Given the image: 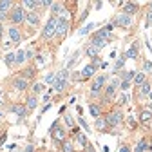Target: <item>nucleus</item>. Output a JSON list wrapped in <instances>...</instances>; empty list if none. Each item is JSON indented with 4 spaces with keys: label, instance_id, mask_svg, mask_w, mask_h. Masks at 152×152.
Segmentation results:
<instances>
[{
    "label": "nucleus",
    "instance_id": "obj_1",
    "mask_svg": "<svg viewBox=\"0 0 152 152\" xmlns=\"http://www.w3.org/2000/svg\"><path fill=\"white\" fill-rule=\"evenodd\" d=\"M9 18H11L13 24H22V22H26V11H24V7L22 6H15L11 9V13H9Z\"/></svg>",
    "mask_w": 152,
    "mask_h": 152
},
{
    "label": "nucleus",
    "instance_id": "obj_2",
    "mask_svg": "<svg viewBox=\"0 0 152 152\" xmlns=\"http://www.w3.org/2000/svg\"><path fill=\"white\" fill-rule=\"evenodd\" d=\"M56 22H58V16H51L49 20H47V24H45V27H44V31H42V36L45 38V40H49V38H53V36H54Z\"/></svg>",
    "mask_w": 152,
    "mask_h": 152
},
{
    "label": "nucleus",
    "instance_id": "obj_3",
    "mask_svg": "<svg viewBox=\"0 0 152 152\" xmlns=\"http://www.w3.org/2000/svg\"><path fill=\"white\" fill-rule=\"evenodd\" d=\"M51 134H53V140H54L56 143L65 141V130L58 125V120H56V121L53 123V127H51Z\"/></svg>",
    "mask_w": 152,
    "mask_h": 152
},
{
    "label": "nucleus",
    "instance_id": "obj_4",
    "mask_svg": "<svg viewBox=\"0 0 152 152\" xmlns=\"http://www.w3.org/2000/svg\"><path fill=\"white\" fill-rule=\"evenodd\" d=\"M105 82H107V76L105 74H100L98 78L92 82V85H91V96H100V91L105 85Z\"/></svg>",
    "mask_w": 152,
    "mask_h": 152
},
{
    "label": "nucleus",
    "instance_id": "obj_5",
    "mask_svg": "<svg viewBox=\"0 0 152 152\" xmlns=\"http://www.w3.org/2000/svg\"><path fill=\"white\" fill-rule=\"evenodd\" d=\"M105 120H107V125H110V127H118V125L123 123V112H121V110H112Z\"/></svg>",
    "mask_w": 152,
    "mask_h": 152
},
{
    "label": "nucleus",
    "instance_id": "obj_6",
    "mask_svg": "<svg viewBox=\"0 0 152 152\" xmlns=\"http://www.w3.org/2000/svg\"><path fill=\"white\" fill-rule=\"evenodd\" d=\"M67 31H69V20H67L65 16H58V22H56V31H54V36H64Z\"/></svg>",
    "mask_w": 152,
    "mask_h": 152
},
{
    "label": "nucleus",
    "instance_id": "obj_7",
    "mask_svg": "<svg viewBox=\"0 0 152 152\" xmlns=\"http://www.w3.org/2000/svg\"><path fill=\"white\" fill-rule=\"evenodd\" d=\"M120 83H121L120 78H114V80L110 82V85H107V89H105V100H107V102L114 98V94H116V89L120 87Z\"/></svg>",
    "mask_w": 152,
    "mask_h": 152
},
{
    "label": "nucleus",
    "instance_id": "obj_8",
    "mask_svg": "<svg viewBox=\"0 0 152 152\" xmlns=\"http://www.w3.org/2000/svg\"><path fill=\"white\" fill-rule=\"evenodd\" d=\"M130 24H132V16H129V15H118L116 16V20H114V26H120V27H130Z\"/></svg>",
    "mask_w": 152,
    "mask_h": 152
},
{
    "label": "nucleus",
    "instance_id": "obj_9",
    "mask_svg": "<svg viewBox=\"0 0 152 152\" xmlns=\"http://www.w3.org/2000/svg\"><path fill=\"white\" fill-rule=\"evenodd\" d=\"M13 85H15L16 91H26L29 87V80L24 78V76H16V78L13 80Z\"/></svg>",
    "mask_w": 152,
    "mask_h": 152
},
{
    "label": "nucleus",
    "instance_id": "obj_10",
    "mask_svg": "<svg viewBox=\"0 0 152 152\" xmlns=\"http://www.w3.org/2000/svg\"><path fill=\"white\" fill-rule=\"evenodd\" d=\"M138 49H140V42H134L123 56H125V58H130V60H136L138 58Z\"/></svg>",
    "mask_w": 152,
    "mask_h": 152
},
{
    "label": "nucleus",
    "instance_id": "obj_11",
    "mask_svg": "<svg viewBox=\"0 0 152 152\" xmlns=\"http://www.w3.org/2000/svg\"><path fill=\"white\" fill-rule=\"evenodd\" d=\"M138 11V4L136 2H123V15H134Z\"/></svg>",
    "mask_w": 152,
    "mask_h": 152
},
{
    "label": "nucleus",
    "instance_id": "obj_12",
    "mask_svg": "<svg viewBox=\"0 0 152 152\" xmlns=\"http://www.w3.org/2000/svg\"><path fill=\"white\" fill-rule=\"evenodd\" d=\"M96 65H94V64H87L83 69H82V78H91V76L94 74V72H96Z\"/></svg>",
    "mask_w": 152,
    "mask_h": 152
},
{
    "label": "nucleus",
    "instance_id": "obj_13",
    "mask_svg": "<svg viewBox=\"0 0 152 152\" xmlns=\"http://www.w3.org/2000/svg\"><path fill=\"white\" fill-rule=\"evenodd\" d=\"M9 40L13 44H18L22 40V34H20V31H18L16 27H9Z\"/></svg>",
    "mask_w": 152,
    "mask_h": 152
},
{
    "label": "nucleus",
    "instance_id": "obj_14",
    "mask_svg": "<svg viewBox=\"0 0 152 152\" xmlns=\"http://www.w3.org/2000/svg\"><path fill=\"white\" fill-rule=\"evenodd\" d=\"M11 112H15L18 118H26L27 109H26V105H13V107H11Z\"/></svg>",
    "mask_w": 152,
    "mask_h": 152
},
{
    "label": "nucleus",
    "instance_id": "obj_15",
    "mask_svg": "<svg viewBox=\"0 0 152 152\" xmlns=\"http://www.w3.org/2000/svg\"><path fill=\"white\" fill-rule=\"evenodd\" d=\"M36 105H38L36 94H31V96H27V100H26V109H27V110H33V109H36Z\"/></svg>",
    "mask_w": 152,
    "mask_h": 152
},
{
    "label": "nucleus",
    "instance_id": "obj_16",
    "mask_svg": "<svg viewBox=\"0 0 152 152\" xmlns=\"http://www.w3.org/2000/svg\"><path fill=\"white\" fill-rule=\"evenodd\" d=\"M26 22L31 24V26H38V22H40V16H38L36 13H26Z\"/></svg>",
    "mask_w": 152,
    "mask_h": 152
},
{
    "label": "nucleus",
    "instance_id": "obj_17",
    "mask_svg": "<svg viewBox=\"0 0 152 152\" xmlns=\"http://www.w3.org/2000/svg\"><path fill=\"white\" fill-rule=\"evenodd\" d=\"M140 121H141V123H148V121H152V110H148V109L141 110V114H140Z\"/></svg>",
    "mask_w": 152,
    "mask_h": 152
},
{
    "label": "nucleus",
    "instance_id": "obj_18",
    "mask_svg": "<svg viewBox=\"0 0 152 152\" xmlns=\"http://www.w3.org/2000/svg\"><path fill=\"white\" fill-rule=\"evenodd\" d=\"M109 42L107 40H102V38H96V36H92V40H91V45H94L96 49H103Z\"/></svg>",
    "mask_w": 152,
    "mask_h": 152
},
{
    "label": "nucleus",
    "instance_id": "obj_19",
    "mask_svg": "<svg viewBox=\"0 0 152 152\" xmlns=\"http://www.w3.org/2000/svg\"><path fill=\"white\" fill-rule=\"evenodd\" d=\"M15 54H16V58H15V65H22V64L26 62V51H24V49H20V51H16Z\"/></svg>",
    "mask_w": 152,
    "mask_h": 152
},
{
    "label": "nucleus",
    "instance_id": "obj_20",
    "mask_svg": "<svg viewBox=\"0 0 152 152\" xmlns=\"http://www.w3.org/2000/svg\"><path fill=\"white\" fill-rule=\"evenodd\" d=\"M85 54L89 56V58H98V54H100V49H96V47H94V45H89L87 49H85Z\"/></svg>",
    "mask_w": 152,
    "mask_h": 152
},
{
    "label": "nucleus",
    "instance_id": "obj_21",
    "mask_svg": "<svg viewBox=\"0 0 152 152\" xmlns=\"http://www.w3.org/2000/svg\"><path fill=\"white\" fill-rule=\"evenodd\" d=\"M94 36H96V38H102V40H107L109 42V38H110V31L107 29V27H102L96 34H94Z\"/></svg>",
    "mask_w": 152,
    "mask_h": 152
},
{
    "label": "nucleus",
    "instance_id": "obj_22",
    "mask_svg": "<svg viewBox=\"0 0 152 152\" xmlns=\"http://www.w3.org/2000/svg\"><path fill=\"white\" fill-rule=\"evenodd\" d=\"M65 87H67V80H56V82H54V85H53V91L62 92Z\"/></svg>",
    "mask_w": 152,
    "mask_h": 152
},
{
    "label": "nucleus",
    "instance_id": "obj_23",
    "mask_svg": "<svg viewBox=\"0 0 152 152\" xmlns=\"http://www.w3.org/2000/svg\"><path fill=\"white\" fill-rule=\"evenodd\" d=\"M15 6H13V2L11 0H0V11L2 13H7L9 9H13Z\"/></svg>",
    "mask_w": 152,
    "mask_h": 152
},
{
    "label": "nucleus",
    "instance_id": "obj_24",
    "mask_svg": "<svg viewBox=\"0 0 152 152\" xmlns=\"http://www.w3.org/2000/svg\"><path fill=\"white\" fill-rule=\"evenodd\" d=\"M15 58H16V54H15V51H9V53L6 54V58H4L6 65H7V67H13V65H15Z\"/></svg>",
    "mask_w": 152,
    "mask_h": 152
},
{
    "label": "nucleus",
    "instance_id": "obj_25",
    "mask_svg": "<svg viewBox=\"0 0 152 152\" xmlns=\"http://www.w3.org/2000/svg\"><path fill=\"white\" fill-rule=\"evenodd\" d=\"M51 11H53V15H62L65 9H64V4H60V2H53Z\"/></svg>",
    "mask_w": 152,
    "mask_h": 152
},
{
    "label": "nucleus",
    "instance_id": "obj_26",
    "mask_svg": "<svg viewBox=\"0 0 152 152\" xmlns=\"http://www.w3.org/2000/svg\"><path fill=\"white\" fill-rule=\"evenodd\" d=\"M147 82V76H145V72H136L134 74V83L140 87V85H143Z\"/></svg>",
    "mask_w": 152,
    "mask_h": 152
},
{
    "label": "nucleus",
    "instance_id": "obj_27",
    "mask_svg": "<svg viewBox=\"0 0 152 152\" xmlns=\"http://www.w3.org/2000/svg\"><path fill=\"white\" fill-rule=\"evenodd\" d=\"M150 91H152V85L148 82H145L143 85H140V94H141V96H148Z\"/></svg>",
    "mask_w": 152,
    "mask_h": 152
},
{
    "label": "nucleus",
    "instance_id": "obj_28",
    "mask_svg": "<svg viewBox=\"0 0 152 152\" xmlns=\"http://www.w3.org/2000/svg\"><path fill=\"white\" fill-rule=\"evenodd\" d=\"M89 112H91V116H92V118H100L102 109H100L98 105H91V107H89Z\"/></svg>",
    "mask_w": 152,
    "mask_h": 152
},
{
    "label": "nucleus",
    "instance_id": "obj_29",
    "mask_svg": "<svg viewBox=\"0 0 152 152\" xmlns=\"http://www.w3.org/2000/svg\"><path fill=\"white\" fill-rule=\"evenodd\" d=\"M40 6V2H34V0H24L22 2V7H27V9H34Z\"/></svg>",
    "mask_w": 152,
    "mask_h": 152
},
{
    "label": "nucleus",
    "instance_id": "obj_30",
    "mask_svg": "<svg viewBox=\"0 0 152 152\" xmlns=\"http://www.w3.org/2000/svg\"><path fill=\"white\" fill-rule=\"evenodd\" d=\"M125 56H120V58L116 60V64H114V71H121L123 69V65H125Z\"/></svg>",
    "mask_w": 152,
    "mask_h": 152
},
{
    "label": "nucleus",
    "instance_id": "obj_31",
    "mask_svg": "<svg viewBox=\"0 0 152 152\" xmlns=\"http://www.w3.org/2000/svg\"><path fill=\"white\" fill-rule=\"evenodd\" d=\"M147 148H148V147H147V141H145V140H141V141L134 147V150H132V152H145Z\"/></svg>",
    "mask_w": 152,
    "mask_h": 152
},
{
    "label": "nucleus",
    "instance_id": "obj_32",
    "mask_svg": "<svg viewBox=\"0 0 152 152\" xmlns=\"http://www.w3.org/2000/svg\"><path fill=\"white\" fill-rule=\"evenodd\" d=\"M109 125H107V120H103V118H96V129L98 130H105Z\"/></svg>",
    "mask_w": 152,
    "mask_h": 152
},
{
    "label": "nucleus",
    "instance_id": "obj_33",
    "mask_svg": "<svg viewBox=\"0 0 152 152\" xmlns=\"http://www.w3.org/2000/svg\"><path fill=\"white\" fill-rule=\"evenodd\" d=\"M56 80H69V71L67 69H62L56 72Z\"/></svg>",
    "mask_w": 152,
    "mask_h": 152
},
{
    "label": "nucleus",
    "instance_id": "obj_34",
    "mask_svg": "<svg viewBox=\"0 0 152 152\" xmlns=\"http://www.w3.org/2000/svg\"><path fill=\"white\" fill-rule=\"evenodd\" d=\"M62 152H74V148H72V143L71 141H62Z\"/></svg>",
    "mask_w": 152,
    "mask_h": 152
},
{
    "label": "nucleus",
    "instance_id": "obj_35",
    "mask_svg": "<svg viewBox=\"0 0 152 152\" xmlns=\"http://www.w3.org/2000/svg\"><path fill=\"white\" fill-rule=\"evenodd\" d=\"M76 141H78V143H80L83 148L89 145V141H87V136H85V134H78V136H76Z\"/></svg>",
    "mask_w": 152,
    "mask_h": 152
},
{
    "label": "nucleus",
    "instance_id": "obj_36",
    "mask_svg": "<svg viewBox=\"0 0 152 152\" xmlns=\"http://www.w3.org/2000/svg\"><path fill=\"white\" fill-rule=\"evenodd\" d=\"M92 27H94V24L91 22V24H87L85 27H82V29L78 31V34H80V36H83V34H87V33H91V31H92Z\"/></svg>",
    "mask_w": 152,
    "mask_h": 152
},
{
    "label": "nucleus",
    "instance_id": "obj_37",
    "mask_svg": "<svg viewBox=\"0 0 152 152\" xmlns=\"http://www.w3.org/2000/svg\"><path fill=\"white\" fill-rule=\"evenodd\" d=\"M54 82H56V72H49V74L45 76V83L54 85Z\"/></svg>",
    "mask_w": 152,
    "mask_h": 152
},
{
    "label": "nucleus",
    "instance_id": "obj_38",
    "mask_svg": "<svg viewBox=\"0 0 152 152\" xmlns=\"http://www.w3.org/2000/svg\"><path fill=\"white\" fill-rule=\"evenodd\" d=\"M22 76H24V78H27V80H31L33 76H34V69H26V71L22 72Z\"/></svg>",
    "mask_w": 152,
    "mask_h": 152
},
{
    "label": "nucleus",
    "instance_id": "obj_39",
    "mask_svg": "<svg viewBox=\"0 0 152 152\" xmlns=\"http://www.w3.org/2000/svg\"><path fill=\"white\" fill-rule=\"evenodd\" d=\"M78 54H80V53H74V54H72V58H71V60L67 62V65H65V69H67V71H69V69L72 67V64L76 62V58H78Z\"/></svg>",
    "mask_w": 152,
    "mask_h": 152
},
{
    "label": "nucleus",
    "instance_id": "obj_40",
    "mask_svg": "<svg viewBox=\"0 0 152 152\" xmlns=\"http://www.w3.org/2000/svg\"><path fill=\"white\" fill-rule=\"evenodd\" d=\"M42 91H44V83H34L33 85V92L34 94H40Z\"/></svg>",
    "mask_w": 152,
    "mask_h": 152
},
{
    "label": "nucleus",
    "instance_id": "obj_41",
    "mask_svg": "<svg viewBox=\"0 0 152 152\" xmlns=\"http://www.w3.org/2000/svg\"><path fill=\"white\" fill-rule=\"evenodd\" d=\"M130 85H132V82H130V80H121V83H120L121 91H127V89H130Z\"/></svg>",
    "mask_w": 152,
    "mask_h": 152
},
{
    "label": "nucleus",
    "instance_id": "obj_42",
    "mask_svg": "<svg viewBox=\"0 0 152 152\" xmlns=\"http://www.w3.org/2000/svg\"><path fill=\"white\" fill-rule=\"evenodd\" d=\"M78 123H80V127H83V129H85V132H91V127L85 123V120H83V118H78Z\"/></svg>",
    "mask_w": 152,
    "mask_h": 152
},
{
    "label": "nucleus",
    "instance_id": "obj_43",
    "mask_svg": "<svg viewBox=\"0 0 152 152\" xmlns=\"http://www.w3.org/2000/svg\"><path fill=\"white\" fill-rule=\"evenodd\" d=\"M64 120H65V123H67V127H72V125H74V121H72V118L69 116V114H64Z\"/></svg>",
    "mask_w": 152,
    "mask_h": 152
},
{
    "label": "nucleus",
    "instance_id": "obj_44",
    "mask_svg": "<svg viewBox=\"0 0 152 152\" xmlns=\"http://www.w3.org/2000/svg\"><path fill=\"white\" fill-rule=\"evenodd\" d=\"M40 6H42V7H51V6H53V0H42Z\"/></svg>",
    "mask_w": 152,
    "mask_h": 152
},
{
    "label": "nucleus",
    "instance_id": "obj_45",
    "mask_svg": "<svg viewBox=\"0 0 152 152\" xmlns=\"http://www.w3.org/2000/svg\"><path fill=\"white\" fill-rule=\"evenodd\" d=\"M150 26H152V13L147 11V27H150Z\"/></svg>",
    "mask_w": 152,
    "mask_h": 152
},
{
    "label": "nucleus",
    "instance_id": "obj_46",
    "mask_svg": "<svg viewBox=\"0 0 152 152\" xmlns=\"http://www.w3.org/2000/svg\"><path fill=\"white\" fill-rule=\"evenodd\" d=\"M127 102H129V94L125 92V94H121V98H120V103L123 105V103H127Z\"/></svg>",
    "mask_w": 152,
    "mask_h": 152
},
{
    "label": "nucleus",
    "instance_id": "obj_47",
    "mask_svg": "<svg viewBox=\"0 0 152 152\" xmlns=\"http://www.w3.org/2000/svg\"><path fill=\"white\" fill-rule=\"evenodd\" d=\"M34 58H36V64H38V65H42V64H44V56H42V54H36Z\"/></svg>",
    "mask_w": 152,
    "mask_h": 152
},
{
    "label": "nucleus",
    "instance_id": "obj_48",
    "mask_svg": "<svg viewBox=\"0 0 152 152\" xmlns=\"http://www.w3.org/2000/svg\"><path fill=\"white\" fill-rule=\"evenodd\" d=\"M33 56H36L34 51H33V49H27V51H26V58H33Z\"/></svg>",
    "mask_w": 152,
    "mask_h": 152
},
{
    "label": "nucleus",
    "instance_id": "obj_49",
    "mask_svg": "<svg viewBox=\"0 0 152 152\" xmlns=\"http://www.w3.org/2000/svg\"><path fill=\"white\" fill-rule=\"evenodd\" d=\"M152 71V62H145V72H150Z\"/></svg>",
    "mask_w": 152,
    "mask_h": 152
},
{
    "label": "nucleus",
    "instance_id": "obj_50",
    "mask_svg": "<svg viewBox=\"0 0 152 152\" xmlns=\"http://www.w3.org/2000/svg\"><path fill=\"white\" fill-rule=\"evenodd\" d=\"M6 140H7V134H2V136H0V147L6 143Z\"/></svg>",
    "mask_w": 152,
    "mask_h": 152
},
{
    "label": "nucleus",
    "instance_id": "obj_51",
    "mask_svg": "<svg viewBox=\"0 0 152 152\" xmlns=\"http://www.w3.org/2000/svg\"><path fill=\"white\" fill-rule=\"evenodd\" d=\"M120 152H132V150H130L127 145H123V147H120Z\"/></svg>",
    "mask_w": 152,
    "mask_h": 152
},
{
    "label": "nucleus",
    "instance_id": "obj_52",
    "mask_svg": "<svg viewBox=\"0 0 152 152\" xmlns=\"http://www.w3.org/2000/svg\"><path fill=\"white\" fill-rule=\"evenodd\" d=\"M26 152H34V147H33V145H27V147H26Z\"/></svg>",
    "mask_w": 152,
    "mask_h": 152
},
{
    "label": "nucleus",
    "instance_id": "obj_53",
    "mask_svg": "<svg viewBox=\"0 0 152 152\" xmlns=\"http://www.w3.org/2000/svg\"><path fill=\"white\" fill-rule=\"evenodd\" d=\"M6 18H7V13H2V11H0V20H6Z\"/></svg>",
    "mask_w": 152,
    "mask_h": 152
},
{
    "label": "nucleus",
    "instance_id": "obj_54",
    "mask_svg": "<svg viewBox=\"0 0 152 152\" xmlns=\"http://www.w3.org/2000/svg\"><path fill=\"white\" fill-rule=\"evenodd\" d=\"M94 6H96V9H102V6H103V2H102V0H100V2H96V4H94Z\"/></svg>",
    "mask_w": 152,
    "mask_h": 152
},
{
    "label": "nucleus",
    "instance_id": "obj_55",
    "mask_svg": "<svg viewBox=\"0 0 152 152\" xmlns=\"http://www.w3.org/2000/svg\"><path fill=\"white\" fill-rule=\"evenodd\" d=\"M148 11H150V13H152V2H150V4H148Z\"/></svg>",
    "mask_w": 152,
    "mask_h": 152
},
{
    "label": "nucleus",
    "instance_id": "obj_56",
    "mask_svg": "<svg viewBox=\"0 0 152 152\" xmlns=\"http://www.w3.org/2000/svg\"><path fill=\"white\" fill-rule=\"evenodd\" d=\"M0 38H2V24H0Z\"/></svg>",
    "mask_w": 152,
    "mask_h": 152
},
{
    "label": "nucleus",
    "instance_id": "obj_57",
    "mask_svg": "<svg viewBox=\"0 0 152 152\" xmlns=\"http://www.w3.org/2000/svg\"><path fill=\"white\" fill-rule=\"evenodd\" d=\"M148 98H150V102H152V91H150V94H148Z\"/></svg>",
    "mask_w": 152,
    "mask_h": 152
},
{
    "label": "nucleus",
    "instance_id": "obj_58",
    "mask_svg": "<svg viewBox=\"0 0 152 152\" xmlns=\"http://www.w3.org/2000/svg\"><path fill=\"white\" fill-rule=\"evenodd\" d=\"M2 105H4V102H2V100H0V107H2Z\"/></svg>",
    "mask_w": 152,
    "mask_h": 152
},
{
    "label": "nucleus",
    "instance_id": "obj_59",
    "mask_svg": "<svg viewBox=\"0 0 152 152\" xmlns=\"http://www.w3.org/2000/svg\"><path fill=\"white\" fill-rule=\"evenodd\" d=\"M0 94H2V89H0Z\"/></svg>",
    "mask_w": 152,
    "mask_h": 152
}]
</instances>
